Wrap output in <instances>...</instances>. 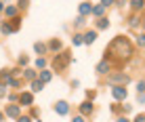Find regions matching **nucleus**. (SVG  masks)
<instances>
[{"instance_id":"1","label":"nucleus","mask_w":145,"mask_h":122,"mask_svg":"<svg viewBox=\"0 0 145 122\" xmlns=\"http://www.w3.org/2000/svg\"><path fill=\"white\" fill-rule=\"evenodd\" d=\"M105 53L116 55L118 59H131V55H133V44H131V40H128V38L116 36V38L112 40V44L107 47Z\"/></svg>"},{"instance_id":"2","label":"nucleus","mask_w":145,"mask_h":122,"mask_svg":"<svg viewBox=\"0 0 145 122\" xmlns=\"http://www.w3.org/2000/svg\"><path fill=\"white\" fill-rule=\"evenodd\" d=\"M69 63H72V55L69 53H61V55H57V57L53 59V68L57 70V72H63Z\"/></svg>"},{"instance_id":"3","label":"nucleus","mask_w":145,"mask_h":122,"mask_svg":"<svg viewBox=\"0 0 145 122\" xmlns=\"http://www.w3.org/2000/svg\"><path fill=\"white\" fill-rule=\"evenodd\" d=\"M128 80H131V78H128L126 74H112V76H107V82L112 86H124Z\"/></svg>"},{"instance_id":"4","label":"nucleus","mask_w":145,"mask_h":122,"mask_svg":"<svg viewBox=\"0 0 145 122\" xmlns=\"http://www.w3.org/2000/svg\"><path fill=\"white\" fill-rule=\"evenodd\" d=\"M7 118H19L21 116V105H7V110L2 112Z\"/></svg>"},{"instance_id":"5","label":"nucleus","mask_w":145,"mask_h":122,"mask_svg":"<svg viewBox=\"0 0 145 122\" xmlns=\"http://www.w3.org/2000/svg\"><path fill=\"white\" fill-rule=\"evenodd\" d=\"M17 101H19V105H34V93H19V97H17Z\"/></svg>"},{"instance_id":"6","label":"nucleus","mask_w":145,"mask_h":122,"mask_svg":"<svg viewBox=\"0 0 145 122\" xmlns=\"http://www.w3.org/2000/svg\"><path fill=\"white\" fill-rule=\"evenodd\" d=\"M112 95L116 101H124L126 99V89L124 86H112Z\"/></svg>"},{"instance_id":"7","label":"nucleus","mask_w":145,"mask_h":122,"mask_svg":"<svg viewBox=\"0 0 145 122\" xmlns=\"http://www.w3.org/2000/svg\"><path fill=\"white\" fill-rule=\"evenodd\" d=\"M55 112H57L59 116H67L69 114V103L67 101H57V103H55Z\"/></svg>"},{"instance_id":"8","label":"nucleus","mask_w":145,"mask_h":122,"mask_svg":"<svg viewBox=\"0 0 145 122\" xmlns=\"http://www.w3.org/2000/svg\"><path fill=\"white\" fill-rule=\"evenodd\" d=\"M78 13L82 15V17H88V15L93 13V4H91V2H80V7H78Z\"/></svg>"},{"instance_id":"9","label":"nucleus","mask_w":145,"mask_h":122,"mask_svg":"<svg viewBox=\"0 0 145 122\" xmlns=\"http://www.w3.org/2000/svg\"><path fill=\"white\" fill-rule=\"evenodd\" d=\"M109 70H112V63L107 61V57L103 59V61H99V65H97V74H107Z\"/></svg>"},{"instance_id":"10","label":"nucleus","mask_w":145,"mask_h":122,"mask_svg":"<svg viewBox=\"0 0 145 122\" xmlns=\"http://www.w3.org/2000/svg\"><path fill=\"white\" fill-rule=\"evenodd\" d=\"M80 114H82V116L93 114V103H91V101H84V103H80Z\"/></svg>"},{"instance_id":"11","label":"nucleus","mask_w":145,"mask_h":122,"mask_svg":"<svg viewBox=\"0 0 145 122\" xmlns=\"http://www.w3.org/2000/svg\"><path fill=\"white\" fill-rule=\"evenodd\" d=\"M23 78H25V80H29V82H32V80H36L38 78V74H36V70H32V68H25V70H23Z\"/></svg>"},{"instance_id":"12","label":"nucleus","mask_w":145,"mask_h":122,"mask_svg":"<svg viewBox=\"0 0 145 122\" xmlns=\"http://www.w3.org/2000/svg\"><path fill=\"white\" fill-rule=\"evenodd\" d=\"M46 49H48V51H55V53H57V51H61V49H63V44H61V40H57V38H53V40H51V42H48V44H46Z\"/></svg>"},{"instance_id":"13","label":"nucleus","mask_w":145,"mask_h":122,"mask_svg":"<svg viewBox=\"0 0 145 122\" xmlns=\"http://www.w3.org/2000/svg\"><path fill=\"white\" fill-rule=\"evenodd\" d=\"M95 40H97V32H91V30L82 36V42H84V44H93Z\"/></svg>"},{"instance_id":"14","label":"nucleus","mask_w":145,"mask_h":122,"mask_svg":"<svg viewBox=\"0 0 145 122\" xmlns=\"http://www.w3.org/2000/svg\"><path fill=\"white\" fill-rule=\"evenodd\" d=\"M51 78H53V72H48V70H40V74H38V80H42V82L46 84Z\"/></svg>"},{"instance_id":"15","label":"nucleus","mask_w":145,"mask_h":122,"mask_svg":"<svg viewBox=\"0 0 145 122\" xmlns=\"http://www.w3.org/2000/svg\"><path fill=\"white\" fill-rule=\"evenodd\" d=\"M4 15H7V17H17V7H11V4H7V7H4V11H2Z\"/></svg>"},{"instance_id":"16","label":"nucleus","mask_w":145,"mask_h":122,"mask_svg":"<svg viewBox=\"0 0 145 122\" xmlns=\"http://www.w3.org/2000/svg\"><path fill=\"white\" fill-rule=\"evenodd\" d=\"M44 89V82H42V80H32V93H40V91H42Z\"/></svg>"},{"instance_id":"17","label":"nucleus","mask_w":145,"mask_h":122,"mask_svg":"<svg viewBox=\"0 0 145 122\" xmlns=\"http://www.w3.org/2000/svg\"><path fill=\"white\" fill-rule=\"evenodd\" d=\"M34 51H36V53L38 55H46V44H44V42H36V44H34Z\"/></svg>"},{"instance_id":"18","label":"nucleus","mask_w":145,"mask_h":122,"mask_svg":"<svg viewBox=\"0 0 145 122\" xmlns=\"http://www.w3.org/2000/svg\"><path fill=\"white\" fill-rule=\"evenodd\" d=\"M103 13H105V7H101V4H97V7H93V13L95 17H103Z\"/></svg>"},{"instance_id":"19","label":"nucleus","mask_w":145,"mask_h":122,"mask_svg":"<svg viewBox=\"0 0 145 122\" xmlns=\"http://www.w3.org/2000/svg\"><path fill=\"white\" fill-rule=\"evenodd\" d=\"M109 28V21L105 17H99V21H97V30H107Z\"/></svg>"},{"instance_id":"20","label":"nucleus","mask_w":145,"mask_h":122,"mask_svg":"<svg viewBox=\"0 0 145 122\" xmlns=\"http://www.w3.org/2000/svg\"><path fill=\"white\" fill-rule=\"evenodd\" d=\"M131 7L135 9V11H141V9L145 7V0H131Z\"/></svg>"},{"instance_id":"21","label":"nucleus","mask_w":145,"mask_h":122,"mask_svg":"<svg viewBox=\"0 0 145 122\" xmlns=\"http://www.w3.org/2000/svg\"><path fill=\"white\" fill-rule=\"evenodd\" d=\"M72 42H74V47H80V44H84V42H82V34H74Z\"/></svg>"},{"instance_id":"22","label":"nucleus","mask_w":145,"mask_h":122,"mask_svg":"<svg viewBox=\"0 0 145 122\" xmlns=\"http://www.w3.org/2000/svg\"><path fill=\"white\" fill-rule=\"evenodd\" d=\"M74 23H76V28H84V23H86V17L78 15V17H76V21H74Z\"/></svg>"},{"instance_id":"23","label":"nucleus","mask_w":145,"mask_h":122,"mask_svg":"<svg viewBox=\"0 0 145 122\" xmlns=\"http://www.w3.org/2000/svg\"><path fill=\"white\" fill-rule=\"evenodd\" d=\"M36 68H38V70H44V68H46V59H44V57H38V59H36Z\"/></svg>"},{"instance_id":"24","label":"nucleus","mask_w":145,"mask_h":122,"mask_svg":"<svg viewBox=\"0 0 145 122\" xmlns=\"http://www.w3.org/2000/svg\"><path fill=\"white\" fill-rule=\"evenodd\" d=\"M7 95H8V86L0 82V99H4V97H7Z\"/></svg>"},{"instance_id":"25","label":"nucleus","mask_w":145,"mask_h":122,"mask_svg":"<svg viewBox=\"0 0 145 122\" xmlns=\"http://www.w3.org/2000/svg\"><path fill=\"white\" fill-rule=\"evenodd\" d=\"M0 30H2V34H11L13 32V28H11V23H2V25H0Z\"/></svg>"},{"instance_id":"26","label":"nucleus","mask_w":145,"mask_h":122,"mask_svg":"<svg viewBox=\"0 0 145 122\" xmlns=\"http://www.w3.org/2000/svg\"><path fill=\"white\" fill-rule=\"evenodd\" d=\"M128 23H131V28H137V25H139V17H137V15H133V17L128 19Z\"/></svg>"},{"instance_id":"27","label":"nucleus","mask_w":145,"mask_h":122,"mask_svg":"<svg viewBox=\"0 0 145 122\" xmlns=\"http://www.w3.org/2000/svg\"><path fill=\"white\" fill-rule=\"evenodd\" d=\"M137 44L145 49V34H139V36H137Z\"/></svg>"},{"instance_id":"28","label":"nucleus","mask_w":145,"mask_h":122,"mask_svg":"<svg viewBox=\"0 0 145 122\" xmlns=\"http://www.w3.org/2000/svg\"><path fill=\"white\" fill-rule=\"evenodd\" d=\"M17 9H23V11H25V9H27V0H19V2H17Z\"/></svg>"},{"instance_id":"29","label":"nucleus","mask_w":145,"mask_h":122,"mask_svg":"<svg viewBox=\"0 0 145 122\" xmlns=\"http://www.w3.org/2000/svg\"><path fill=\"white\" fill-rule=\"evenodd\" d=\"M27 57H25V55H21V57H19V65H27Z\"/></svg>"},{"instance_id":"30","label":"nucleus","mask_w":145,"mask_h":122,"mask_svg":"<svg viewBox=\"0 0 145 122\" xmlns=\"http://www.w3.org/2000/svg\"><path fill=\"white\" fill-rule=\"evenodd\" d=\"M17 122H32V118H29V116H19Z\"/></svg>"},{"instance_id":"31","label":"nucleus","mask_w":145,"mask_h":122,"mask_svg":"<svg viewBox=\"0 0 145 122\" xmlns=\"http://www.w3.org/2000/svg\"><path fill=\"white\" fill-rule=\"evenodd\" d=\"M112 4H114V0H101V7H112Z\"/></svg>"},{"instance_id":"32","label":"nucleus","mask_w":145,"mask_h":122,"mask_svg":"<svg viewBox=\"0 0 145 122\" xmlns=\"http://www.w3.org/2000/svg\"><path fill=\"white\" fill-rule=\"evenodd\" d=\"M137 89H139V93H145V82H143V80L137 84Z\"/></svg>"},{"instance_id":"33","label":"nucleus","mask_w":145,"mask_h":122,"mask_svg":"<svg viewBox=\"0 0 145 122\" xmlns=\"http://www.w3.org/2000/svg\"><path fill=\"white\" fill-rule=\"evenodd\" d=\"M74 122H86V118H84V116L80 114V116H76V118H74Z\"/></svg>"},{"instance_id":"34","label":"nucleus","mask_w":145,"mask_h":122,"mask_svg":"<svg viewBox=\"0 0 145 122\" xmlns=\"http://www.w3.org/2000/svg\"><path fill=\"white\" fill-rule=\"evenodd\" d=\"M135 122H145V116H143V114H139L137 118H135Z\"/></svg>"},{"instance_id":"35","label":"nucleus","mask_w":145,"mask_h":122,"mask_svg":"<svg viewBox=\"0 0 145 122\" xmlns=\"http://www.w3.org/2000/svg\"><path fill=\"white\" fill-rule=\"evenodd\" d=\"M32 118H40V112L38 110H32Z\"/></svg>"},{"instance_id":"36","label":"nucleus","mask_w":145,"mask_h":122,"mask_svg":"<svg viewBox=\"0 0 145 122\" xmlns=\"http://www.w3.org/2000/svg\"><path fill=\"white\" fill-rule=\"evenodd\" d=\"M17 97H19V95H15V93H11V95H8V101H17Z\"/></svg>"},{"instance_id":"37","label":"nucleus","mask_w":145,"mask_h":122,"mask_svg":"<svg viewBox=\"0 0 145 122\" xmlns=\"http://www.w3.org/2000/svg\"><path fill=\"white\" fill-rule=\"evenodd\" d=\"M139 101H141V103H145V95H143V93H139Z\"/></svg>"},{"instance_id":"38","label":"nucleus","mask_w":145,"mask_h":122,"mask_svg":"<svg viewBox=\"0 0 145 122\" xmlns=\"http://www.w3.org/2000/svg\"><path fill=\"white\" fill-rule=\"evenodd\" d=\"M116 122H131V120H128V118H118Z\"/></svg>"},{"instance_id":"39","label":"nucleus","mask_w":145,"mask_h":122,"mask_svg":"<svg viewBox=\"0 0 145 122\" xmlns=\"http://www.w3.org/2000/svg\"><path fill=\"white\" fill-rule=\"evenodd\" d=\"M0 2H2V4H8V2H11V0H0Z\"/></svg>"},{"instance_id":"40","label":"nucleus","mask_w":145,"mask_h":122,"mask_svg":"<svg viewBox=\"0 0 145 122\" xmlns=\"http://www.w3.org/2000/svg\"><path fill=\"white\" fill-rule=\"evenodd\" d=\"M2 11H4V4H2V2H0V13H2Z\"/></svg>"},{"instance_id":"41","label":"nucleus","mask_w":145,"mask_h":122,"mask_svg":"<svg viewBox=\"0 0 145 122\" xmlns=\"http://www.w3.org/2000/svg\"><path fill=\"white\" fill-rule=\"evenodd\" d=\"M4 120V114H2V112H0V122H2Z\"/></svg>"},{"instance_id":"42","label":"nucleus","mask_w":145,"mask_h":122,"mask_svg":"<svg viewBox=\"0 0 145 122\" xmlns=\"http://www.w3.org/2000/svg\"><path fill=\"white\" fill-rule=\"evenodd\" d=\"M143 25H145V21H143Z\"/></svg>"}]
</instances>
